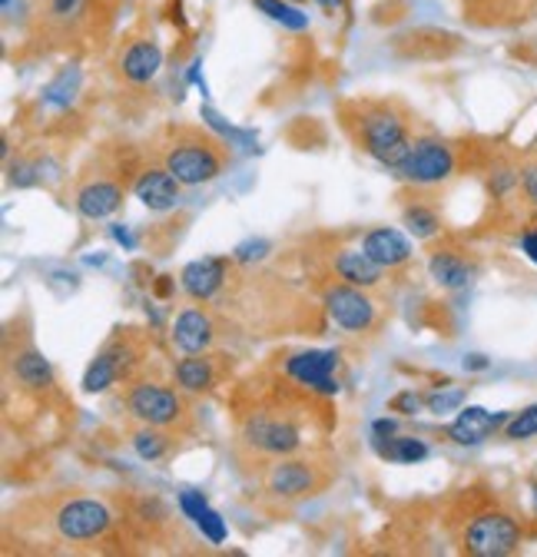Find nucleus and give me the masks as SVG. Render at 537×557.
I'll list each match as a JSON object with an SVG mask.
<instances>
[{
  "label": "nucleus",
  "mask_w": 537,
  "mask_h": 557,
  "mask_svg": "<svg viewBox=\"0 0 537 557\" xmlns=\"http://www.w3.org/2000/svg\"><path fill=\"white\" fill-rule=\"evenodd\" d=\"M315 4H319L325 14H332V17H335V14H339V11L346 8V0H315Z\"/></svg>",
  "instance_id": "nucleus-36"
},
{
  "label": "nucleus",
  "mask_w": 537,
  "mask_h": 557,
  "mask_svg": "<svg viewBox=\"0 0 537 557\" xmlns=\"http://www.w3.org/2000/svg\"><path fill=\"white\" fill-rule=\"evenodd\" d=\"M521 193L537 209V157L527 160V163H521Z\"/></svg>",
  "instance_id": "nucleus-30"
},
{
  "label": "nucleus",
  "mask_w": 537,
  "mask_h": 557,
  "mask_svg": "<svg viewBox=\"0 0 537 557\" xmlns=\"http://www.w3.org/2000/svg\"><path fill=\"white\" fill-rule=\"evenodd\" d=\"M335 366H339V356L335 352H292L279 362V369L302 385L305 392L319 395V398H332L339 395V379H335Z\"/></svg>",
  "instance_id": "nucleus-13"
},
{
  "label": "nucleus",
  "mask_w": 537,
  "mask_h": 557,
  "mask_svg": "<svg viewBox=\"0 0 537 557\" xmlns=\"http://www.w3.org/2000/svg\"><path fill=\"white\" fill-rule=\"evenodd\" d=\"M511 422V414H491L488 408H478V405H467L461 408V414L451 422L448 435L458 442V445H478L485 442L491 432H498L501 425Z\"/></svg>",
  "instance_id": "nucleus-19"
},
{
  "label": "nucleus",
  "mask_w": 537,
  "mask_h": 557,
  "mask_svg": "<svg viewBox=\"0 0 537 557\" xmlns=\"http://www.w3.org/2000/svg\"><path fill=\"white\" fill-rule=\"evenodd\" d=\"M192 395H186L176 385H163L157 379H129L123 392V408L129 422L153 425L163 432H173L176 438L189 435L196 429V411H192Z\"/></svg>",
  "instance_id": "nucleus-4"
},
{
  "label": "nucleus",
  "mask_w": 537,
  "mask_h": 557,
  "mask_svg": "<svg viewBox=\"0 0 537 557\" xmlns=\"http://www.w3.org/2000/svg\"><path fill=\"white\" fill-rule=\"evenodd\" d=\"M43 521L47 534L53 544L63 547H97L100 541L110 537L116 524V511L110 502L97 495H77V492H63L57 498L43 502Z\"/></svg>",
  "instance_id": "nucleus-2"
},
{
  "label": "nucleus",
  "mask_w": 537,
  "mask_h": 557,
  "mask_svg": "<svg viewBox=\"0 0 537 557\" xmlns=\"http://www.w3.org/2000/svg\"><path fill=\"white\" fill-rule=\"evenodd\" d=\"M157 160L183 183V186H203L213 183L233 160L229 147L223 139H216L207 129L196 126H176L170 129L160 147H157Z\"/></svg>",
  "instance_id": "nucleus-3"
},
{
  "label": "nucleus",
  "mask_w": 537,
  "mask_h": 557,
  "mask_svg": "<svg viewBox=\"0 0 537 557\" xmlns=\"http://www.w3.org/2000/svg\"><path fill=\"white\" fill-rule=\"evenodd\" d=\"M524 528L521 521L498 505H482L475 511H467V518L458 528V547L461 554L472 557H508L521 550Z\"/></svg>",
  "instance_id": "nucleus-6"
},
{
  "label": "nucleus",
  "mask_w": 537,
  "mask_h": 557,
  "mask_svg": "<svg viewBox=\"0 0 537 557\" xmlns=\"http://www.w3.org/2000/svg\"><path fill=\"white\" fill-rule=\"evenodd\" d=\"M113 236H116V239H120L123 246H133V239H129V233H126V230H120V226H113Z\"/></svg>",
  "instance_id": "nucleus-37"
},
{
  "label": "nucleus",
  "mask_w": 537,
  "mask_h": 557,
  "mask_svg": "<svg viewBox=\"0 0 537 557\" xmlns=\"http://www.w3.org/2000/svg\"><path fill=\"white\" fill-rule=\"evenodd\" d=\"M163 66V50L157 40H133L120 53V74L129 84H150Z\"/></svg>",
  "instance_id": "nucleus-20"
},
{
  "label": "nucleus",
  "mask_w": 537,
  "mask_h": 557,
  "mask_svg": "<svg viewBox=\"0 0 537 557\" xmlns=\"http://www.w3.org/2000/svg\"><path fill=\"white\" fill-rule=\"evenodd\" d=\"M328 272L335 278H342L349 286L369 289V293H382L388 286V269L378 265L362 246H335L328 252Z\"/></svg>",
  "instance_id": "nucleus-14"
},
{
  "label": "nucleus",
  "mask_w": 537,
  "mask_h": 557,
  "mask_svg": "<svg viewBox=\"0 0 537 557\" xmlns=\"http://www.w3.org/2000/svg\"><path fill=\"white\" fill-rule=\"evenodd\" d=\"M71 202H74L77 213L90 223L107 220L123 206V183L110 173H90L77 183Z\"/></svg>",
  "instance_id": "nucleus-15"
},
{
  "label": "nucleus",
  "mask_w": 537,
  "mask_h": 557,
  "mask_svg": "<svg viewBox=\"0 0 537 557\" xmlns=\"http://www.w3.org/2000/svg\"><path fill=\"white\" fill-rule=\"evenodd\" d=\"M233 259L223 256H203L189 262L179 272V289L192 299V302H213L223 289H226V278H229Z\"/></svg>",
  "instance_id": "nucleus-16"
},
{
  "label": "nucleus",
  "mask_w": 537,
  "mask_h": 557,
  "mask_svg": "<svg viewBox=\"0 0 537 557\" xmlns=\"http://www.w3.org/2000/svg\"><path fill=\"white\" fill-rule=\"evenodd\" d=\"M362 249L385 269H398L412 259V243L401 236L398 230L391 226H378V230H369L362 236Z\"/></svg>",
  "instance_id": "nucleus-21"
},
{
  "label": "nucleus",
  "mask_w": 537,
  "mask_h": 557,
  "mask_svg": "<svg viewBox=\"0 0 537 557\" xmlns=\"http://www.w3.org/2000/svg\"><path fill=\"white\" fill-rule=\"evenodd\" d=\"M322 309L328 322H335L349 335H375L385 322V309L375 299V293L349 286L342 278H328L322 283Z\"/></svg>",
  "instance_id": "nucleus-7"
},
{
  "label": "nucleus",
  "mask_w": 537,
  "mask_h": 557,
  "mask_svg": "<svg viewBox=\"0 0 537 557\" xmlns=\"http://www.w3.org/2000/svg\"><path fill=\"white\" fill-rule=\"evenodd\" d=\"M401 223H405V230L415 239H435L441 233V216H438V209L428 202H409L405 209H401Z\"/></svg>",
  "instance_id": "nucleus-24"
},
{
  "label": "nucleus",
  "mask_w": 537,
  "mask_h": 557,
  "mask_svg": "<svg viewBox=\"0 0 537 557\" xmlns=\"http://www.w3.org/2000/svg\"><path fill=\"white\" fill-rule=\"evenodd\" d=\"M80 94V66H63L60 74L43 87V103L53 110H66Z\"/></svg>",
  "instance_id": "nucleus-23"
},
{
  "label": "nucleus",
  "mask_w": 537,
  "mask_h": 557,
  "mask_svg": "<svg viewBox=\"0 0 537 557\" xmlns=\"http://www.w3.org/2000/svg\"><path fill=\"white\" fill-rule=\"evenodd\" d=\"M428 272H432V278L441 289L458 293V289H464L475 278V262L467 259L461 249L441 246V249L428 252Z\"/></svg>",
  "instance_id": "nucleus-18"
},
{
  "label": "nucleus",
  "mask_w": 537,
  "mask_h": 557,
  "mask_svg": "<svg viewBox=\"0 0 537 557\" xmlns=\"http://www.w3.org/2000/svg\"><path fill=\"white\" fill-rule=\"evenodd\" d=\"M129 445L133 451H137L143 461H163L173 445H176V435L173 432H163V429H153V425H140L129 432Z\"/></svg>",
  "instance_id": "nucleus-22"
},
{
  "label": "nucleus",
  "mask_w": 537,
  "mask_h": 557,
  "mask_svg": "<svg viewBox=\"0 0 537 557\" xmlns=\"http://www.w3.org/2000/svg\"><path fill=\"white\" fill-rule=\"evenodd\" d=\"M252 8L262 11L268 21L283 24L286 30H305L309 27V17L299 8H292L289 0H252Z\"/></svg>",
  "instance_id": "nucleus-27"
},
{
  "label": "nucleus",
  "mask_w": 537,
  "mask_h": 557,
  "mask_svg": "<svg viewBox=\"0 0 537 557\" xmlns=\"http://www.w3.org/2000/svg\"><path fill=\"white\" fill-rule=\"evenodd\" d=\"M454 173H458V150L441 136H415L409 157L395 170L398 180H405L409 186L419 189L445 186L448 180H454Z\"/></svg>",
  "instance_id": "nucleus-9"
},
{
  "label": "nucleus",
  "mask_w": 537,
  "mask_h": 557,
  "mask_svg": "<svg viewBox=\"0 0 537 557\" xmlns=\"http://www.w3.org/2000/svg\"><path fill=\"white\" fill-rule=\"evenodd\" d=\"M265 249H268L265 239H252V243H242V246L233 252V259L242 262V265H252V262H259V259L265 256Z\"/></svg>",
  "instance_id": "nucleus-31"
},
{
  "label": "nucleus",
  "mask_w": 537,
  "mask_h": 557,
  "mask_svg": "<svg viewBox=\"0 0 537 557\" xmlns=\"http://www.w3.org/2000/svg\"><path fill=\"white\" fill-rule=\"evenodd\" d=\"M488 366H491V362H488L485 356H467V359H464V369H467V372H485Z\"/></svg>",
  "instance_id": "nucleus-35"
},
{
  "label": "nucleus",
  "mask_w": 537,
  "mask_h": 557,
  "mask_svg": "<svg viewBox=\"0 0 537 557\" xmlns=\"http://www.w3.org/2000/svg\"><path fill=\"white\" fill-rule=\"evenodd\" d=\"M143 335H137V329H120L100 352L93 356V362L84 372V392L97 395L107 392L116 382H129L137 379V369L143 362Z\"/></svg>",
  "instance_id": "nucleus-8"
},
{
  "label": "nucleus",
  "mask_w": 537,
  "mask_h": 557,
  "mask_svg": "<svg viewBox=\"0 0 537 557\" xmlns=\"http://www.w3.org/2000/svg\"><path fill=\"white\" fill-rule=\"evenodd\" d=\"M80 0H50V14L53 17H66V14H74L77 11Z\"/></svg>",
  "instance_id": "nucleus-33"
},
{
  "label": "nucleus",
  "mask_w": 537,
  "mask_h": 557,
  "mask_svg": "<svg viewBox=\"0 0 537 557\" xmlns=\"http://www.w3.org/2000/svg\"><path fill=\"white\" fill-rule=\"evenodd\" d=\"M342 126L352 144L391 173L415 144V120L395 100H355L342 107Z\"/></svg>",
  "instance_id": "nucleus-1"
},
{
  "label": "nucleus",
  "mask_w": 537,
  "mask_h": 557,
  "mask_svg": "<svg viewBox=\"0 0 537 557\" xmlns=\"http://www.w3.org/2000/svg\"><path fill=\"white\" fill-rule=\"evenodd\" d=\"M521 249L537 262V226H534V230H524V236H521Z\"/></svg>",
  "instance_id": "nucleus-34"
},
{
  "label": "nucleus",
  "mask_w": 537,
  "mask_h": 557,
  "mask_svg": "<svg viewBox=\"0 0 537 557\" xmlns=\"http://www.w3.org/2000/svg\"><path fill=\"white\" fill-rule=\"evenodd\" d=\"M4 379L8 385H17L24 392L34 395H47L57 385L53 366L47 362V356L34 345L30 332H8L4 338Z\"/></svg>",
  "instance_id": "nucleus-11"
},
{
  "label": "nucleus",
  "mask_w": 537,
  "mask_h": 557,
  "mask_svg": "<svg viewBox=\"0 0 537 557\" xmlns=\"http://www.w3.org/2000/svg\"><path fill=\"white\" fill-rule=\"evenodd\" d=\"M422 401H425V398L415 395V392H401V395L391 401V408L401 411V414H419V411H422Z\"/></svg>",
  "instance_id": "nucleus-32"
},
{
  "label": "nucleus",
  "mask_w": 537,
  "mask_h": 557,
  "mask_svg": "<svg viewBox=\"0 0 537 557\" xmlns=\"http://www.w3.org/2000/svg\"><path fill=\"white\" fill-rule=\"evenodd\" d=\"M229 325L233 322L213 302H192L176 312V319L170 325V342L183 356L213 352V348L223 342V335L229 332Z\"/></svg>",
  "instance_id": "nucleus-10"
},
{
  "label": "nucleus",
  "mask_w": 537,
  "mask_h": 557,
  "mask_svg": "<svg viewBox=\"0 0 537 557\" xmlns=\"http://www.w3.org/2000/svg\"><path fill=\"white\" fill-rule=\"evenodd\" d=\"M378 445V455L388 458V461H398V465H415L422 458H428V445L422 438H385V442H375Z\"/></svg>",
  "instance_id": "nucleus-26"
},
{
  "label": "nucleus",
  "mask_w": 537,
  "mask_h": 557,
  "mask_svg": "<svg viewBox=\"0 0 537 557\" xmlns=\"http://www.w3.org/2000/svg\"><path fill=\"white\" fill-rule=\"evenodd\" d=\"M233 366L223 352H189L173 366V385L183 388L186 395H210L229 379Z\"/></svg>",
  "instance_id": "nucleus-12"
},
{
  "label": "nucleus",
  "mask_w": 537,
  "mask_h": 557,
  "mask_svg": "<svg viewBox=\"0 0 537 557\" xmlns=\"http://www.w3.org/2000/svg\"><path fill=\"white\" fill-rule=\"evenodd\" d=\"M133 193H137V199L150 209V213H170V209H176L183 199V183L157 160L137 173V180H133Z\"/></svg>",
  "instance_id": "nucleus-17"
},
{
  "label": "nucleus",
  "mask_w": 537,
  "mask_h": 557,
  "mask_svg": "<svg viewBox=\"0 0 537 557\" xmlns=\"http://www.w3.org/2000/svg\"><path fill=\"white\" fill-rule=\"evenodd\" d=\"M179 505H183V511H186V518H192L199 528H203V534L213 541V544H220L223 541V534H226V528H223V521L207 508V502L199 498V495H179Z\"/></svg>",
  "instance_id": "nucleus-25"
},
{
  "label": "nucleus",
  "mask_w": 537,
  "mask_h": 557,
  "mask_svg": "<svg viewBox=\"0 0 537 557\" xmlns=\"http://www.w3.org/2000/svg\"><path fill=\"white\" fill-rule=\"evenodd\" d=\"M534 435H537V405L511 414V422L504 425V438H511V442H527Z\"/></svg>",
  "instance_id": "nucleus-28"
},
{
  "label": "nucleus",
  "mask_w": 537,
  "mask_h": 557,
  "mask_svg": "<svg viewBox=\"0 0 537 557\" xmlns=\"http://www.w3.org/2000/svg\"><path fill=\"white\" fill-rule=\"evenodd\" d=\"M461 401H464V388H445V392H435V395L425 398V405H428L435 414L454 411V408H461Z\"/></svg>",
  "instance_id": "nucleus-29"
},
{
  "label": "nucleus",
  "mask_w": 537,
  "mask_h": 557,
  "mask_svg": "<svg viewBox=\"0 0 537 557\" xmlns=\"http://www.w3.org/2000/svg\"><path fill=\"white\" fill-rule=\"evenodd\" d=\"M332 478H335V468L328 461H322L319 455H302V451L268 458L262 461V471H259L262 492L283 505H296V502L322 495L332 484Z\"/></svg>",
  "instance_id": "nucleus-5"
}]
</instances>
